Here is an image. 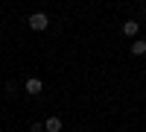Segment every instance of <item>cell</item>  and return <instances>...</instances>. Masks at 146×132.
<instances>
[{
    "label": "cell",
    "instance_id": "cell-8",
    "mask_svg": "<svg viewBox=\"0 0 146 132\" xmlns=\"http://www.w3.org/2000/svg\"><path fill=\"white\" fill-rule=\"evenodd\" d=\"M143 18H146V6H143Z\"/></svg>",
    "mask_w": 146,
    "mask_h": 132
},
{
    "label": "cell",
    "instance_id": "cell-6",
    "mask_svg": "<svg viewBox=\"0 0 146 132\" xmlns=\"http://www.w3.org/2000/svg\"><path fill=\"white\" fill-rule=\"evenodd\" d=\"M41 129H44L41 121H32V123H29V132H41Z\"/></svg>",
    "mask_w": 146,
    "mask_h": 132
},
{
    "label": "cell",
    "instance_id": "cell-5",
    "mask_svg": "<svg viewBox=\"0 0 146 132\" xmlns=\"http://www.w3.org/2000/svg\"><path fill=\"white\" fill-rule=\"evenodd\" d=\"M129 50H131V56H146V41L143 38H135V44H131Z\"/></svg>",
    "mask_w": 146,
    "mask_h": 132
},
{
    "label": "cell",
    "instance_id": "cell-3",
    "mask_svg": "<svg viewBox=\"0 0 146 132\" xmlns=\"http://www.w3.org/2000/svg\"><path fill=\"white\" fill-rule=\"evenodd\" d=\"M137 32H140V23H137V21H126V23H123V35L137 38Z\"/></svg>",
    "mask_w": 146,
    "mask_h": 132
},
{
    "label": "cell",
    "instance_id": "cell-9",
    "mask_svg": "<svg viewBox=\"0 0 146 132\" xmlns=\"http://www.w3.org/2000/svg\"><path fill=\"white\" fill-rule=\"evenodd\" d=\"M73 132H82V129H73Z\"/></svg>",
    "mask_w": 146,
    "mask_h": 132
},
{
    "label": "cell",
    "instance_id": "cell-1",
    "mask_svg": "<svg viewBox=\"0 0 146 132\" xmlns=\"http://www.w3.org/2000/svg\"><path fill=\"white\" fill-rule=\"evenodd\" d=\"M27 23H29V29H32V32H44L47 27H50V18H47V12H32Z\"/></svg>",
    "mask_w": 146,
    "mask_h": 132
},
{
    "label": "cell",
    "instance_id": "cell-2",
    "mask_svg": "<svg viewBox=\"0 0 146 132\" xmlns=\"http://www.w3.org/2000/svg\"><path fill=\"white\" fill-rule=\"evenodd\" d=\"M23 88H27V94H41L44 82H41L38 76H29V79H27V85H23Z\"/></svg>",
    "mask_w": 146,
    "mask_h": 132
},
{
    "label": "cell",
    "instance_id": "cell-4",
    "mask_svg": "<svg viewBox=\"0 0 146 132\" xmlns=\"http://www.w3.org/2000/svg\"><path fill=\"white\" fill-rule=\"evenodd\" d=\"M44 132H62V117H47L44 121Z\"/></svg>",
    "mask_w": 146,
    "mask_h": 132
},
{
    "label": "cell",
    "instance_id": "cell-7",
    "mask_svg": "<svg viewBox=\"0 0 146 132\" xmlns=\"http://www.w3.org/2000/svg\"><path fill=\"white\" fill-rule=\"evenodd\" d=\"M6 91H9V94H15V91H18V82H15V79H9V82H6Z\"/></svg>",
    "mask_w": 146,
    "mask_h": 132
}]
</instances>
